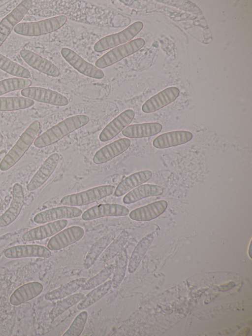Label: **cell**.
Segmentation results:
<instances>
[{
	"mask_svg": "<svg viewBox=\"0 0 252 336\" xmlns=\"http://www.w3.org/2000/svg\"><path fill=\"white\" fill-rule=\"evenodd\" d=\"M89 117L84 114L74 115L66 118L42 133L33 141L37 148H43L60 140L64 136L85 126Z\"/></svg>",
	"mask_w": 252,
	"mask_h": 336,
	"instance_id": "1",
	"label": "cell"
},
{
	"mask_svg": "<svg viewBox=\"0 0 252 336\" xmlns=\"http://www.w3.org/2000/svg\"><path fill=\"white\" fill-rule=\"evenodd\" d=\"M40 128V122L35 121L25 130L16 143L1 161L0 170L4 171L8 170L21 158L34 141Z\"/></svg>",
	"mask_w": 252,
	"mask_h": 336,
	"instance_id": "2",
	"label": "cell"
},
{
	"mask_svg": "<svg viewBox=\"0 0 252 336\" xmlns=\"http://www.w3.org/2000/svg\"><path fill=\"white\" fill-rule=\"evenodd\" d=\"M65 15H60L36 22L20 23L13 31L19 35L29 36H39L55 32L66 22Z\"/></svg>",
	"mask_w": 252,
	"mask_h": 336,
	"instance_id": "3",
	"label": "cell"
},
{
	"mask_svg": "<svg viewBox=\"0 0 252 336\" xmlns=\"http://www.w3.org/2000/svg\"><path fill=\"white\" fill-rule=\"evenodd\" d=\"M115 187L111 185H101L77 193L63 197L61 202L66 206H80L91 203L111 195Z\"/></svg>",
	"mask_w": 252,
	"mask_h": 336,
	"instance_id": "4",
	"label": "cell"
},
{
	"mask_svg": "<svg viewBox=\"0 0 252 336\" xmlns=\"http://www.w3.org/2000/svg\"><path fill=\"white\" fill-rule=\"evenodd\" d=\"M144 44V40L138 38L116 46L98 58L95 66L99 69L110 66L138 51Z\"/></svg>",
	"mask_w": 252,
	"mask_h": 336,
	"instance_id": "5",
	"label": "cell"
},
{
	"mask_svg": "<svg viewBox=\"0 0 252 336\" xmlns=\"http://www.w3.org/2000/svg\"><path fill=\"white\" fill-rule=\"evenodd\" d=\"M143 26L141 21L135 22L119 33L101 38L95 43L94 49L96 52H101L129 42L140 32Z\"/></svg>",
	"mask_w": 252,
	"mask_h": 336,
	"instance_id": "6",
	"label": "cell"
},
{
	"mask_svg": "<svg viewBox=\"0 0 252 336\" xmlns=\"http://www.w3.org/2000/svg\"><path fill=\"white\" fill-rule=\"evenodd\" d=\"M21 95L38 102L56 106H65L69 103L67 98L55 91L43 87L32 86L22 89Z\"/></svg>",
	"mask_w": 252,
	"mask_h": 336,
	"instance_id": "7",
	"label": "cell"
},
{
	"mask_svg": "<svg viewBox=\"0 0 252 336\" xmlns=\"http://www.w3.org/2000/svg\"><path fill=\"white\" fill-rule=\"evenodd\" d=\"M61 53L64 60L80 73L97 79L104 77V73L101 69L84 60L71 49L63 47Z\"/></svg>",
	"mask_w": 252,
	"mask_h": 336,
	"instance_id": "8",
	"label": "cell"
},
{
	"mask_svg": "<svg viewBox=\"0 0 252 336\" xmlns=\"http://www.w3.org/2000/svg\"><path fill=\"white\" fill-rule=\"evenodd\" d=\"M32 5L31 0H24L19 3L0 22V47L13 30L23 19Z\"/></svg>",
	"mask_w": 252,
	"mask_h": 336,
	"instance_id": "9",
	"label": "cell"
},
{
	"mask_svg": "<svg viewBox=\"0 0 252 336\" xmlns=\"http://www.w3.org/2000/svg\"><path fill=\"white\" fill-rule=\"evenodd\" d=\"M84 233V230L80 226L68 227L54 235L48 241L47 248L51 251L61 250L79 240Z\"/></svg>",
	"mask_w": 252,
	"mask_h": 336,
	"instance_id": "10",
	"label": "cell"
},
{
	"mask_svg": "<svg viewBox=\"0 0 252 336\" xmlns=\"http://www.w3.org/2000/svg\"><path fill=\"white\" fill-rule=\"evenodd\" d=\"M129 209L117 203H104L90 207L82 214V219L90 221L104 217H119L127 215Z\"/></svg>",
	"mask_w": 252,
	"mask_h": 336,
	"instance_id": "11",
	"label": "cell"
},
{
	"mask_svg": "<svg viewBox=\"0 0 252 336\" xmlns=\"http://www.w3.org/2000/svg\"><path fill=\"white\" fill-rule=\"evenodd\" d=\"M82 214V210L76 207L64 205L38 213L34 216L33 221L37 224H44L58 220L78 217Z\"/></svg>",
	"mask_w": 252,
	"mask_h": 336,
	"instance_id": "12",
	"label": "cell"
},
{
	"mask_svg": "<svg viewBox=\"0 0 252 336\" xmlns=\"http://www.w3.org/2000/svg\"><path fill=\"white\" fill-rule=\"evenodd\" d=\"M59 160L58 153L51 154L32 176L27 186V189L33 191L43 185L54 171Z\"/></svg>",
	"mask_w": 252,
	"mask_h": 336,
	"instance_id": "13",
	"label": "cell"
},
{
	"mask_svg": "<svg viewBox=\"0 0 252 336\" xmlns=\"http://www.w3.org/2000/svg\"><path fill=\"white\" fill-rule=\"evenodd\" d=\"M20 54L25 62L33 68L52 77L59 75L58 68L51 62L37 54L23 49L20 51Z\"/></svg>",
	"mask_w": 252,
	"mask_h": 336,
	"instance_id": "14",
	"label": "cell"
},
{
	"mask_svg": "<svg viewBox=\"0 0 252 336\" xmlns=\"http://www.w3.org/2000/svg\"><path fill=\"white\" fill-rule=\"evenodd\" d=\"M66 219L58 220L32 229L24 234L22 238L26 241L45 239L53 236L63 230L67 225Z\"/></svg>",
	"mask_w": 252,
	"mask_h": 336,
	"instance_id": "15",
	"label": "cell"
},
{
	"mask_svg": "<svg viewBox=\"0 0 252 336\" xmlns=\"http://www.w3.org/2000/svg\"><path fill=\"white\" fill-rule=\"evenodd\" d=\"M51 250L43 245L37 244L20 245L7 248L4 256L8 259H19L28 257L50 258Z\"/></svg>",
	"mask_w": 252,
	"mask_h": 336,
	"instance_id": "16",
	"label": "cell"
},
{
	"mask_svg": "<svg viewBox=\"0 0 252 336\" xmlns=\"http://www.w3.org/2000/svg\"><path fill=\"white\" fill-rule=\"evenodd\" d=\"M179 93L177 87H168L147 100L142 106V110L147 113L156 111L175 101Z\"/></svg>",
	"mask_w": 252,
	"mask_h": 336,
	"instance_id": "17",
	"label": "cell"
},
{
	"mask_svg": "<svg viewBox=\"0 0 252 336\" xmlns=\"http://www.w3.org/2000/svg\"><path fill=\"white\" fill-rule=\"evenodd\" d=\"M24 202L22 185L16 183L13 186L12 199L8 208L0 216V227H6L14 221L19 215Z\"/></svg>",
	"mask_w": 252,
	"mask_h": 336,
	"instance_id": "18",
	"label": "cell"
},
{
	"mask_svg": "<svg viewBox=\"0 0 252 336\" xmlns=\"http://www.w3.org/2000/svg\"><path fill=\"white\" fill-rule=\"evenodd\" d=\"M134 114L131 109L122 112L103 129L99 136V140L105 142L114 138L132 122Z\"/></svg>",
	"mask_w": 252,
	"mask_h": 336,
	"instance_id": "19",
	"label": "cell"
},
{
	"mask_svg": "<svg viewBox=\"0 0 252 336\" xmlns=\"http://www.w3.org/2000/svg\"><path fill=\"white\" fill-rule=\"evenodd\" d=\"M130 143L129 139L122 138L104 146L95 153L93 159V162L100 164L111 160L126 150Z\"/></svg>",
	"mask_w": 252,
	"mask_h": 336,
	"instance_id": "20",
	"label": "cell"
},
{
	"mask_svg": "<svg viewBox=\"0 0 252 336\" xmlns=\"http://www.w3.org/2000/svg\"><path fill=\"white\" fill-rule=\"evenodd\" d=\"M167 202L163 200L137 208L129 213V218L136 221H148L162 214L166 209Z\"/></svg>",
	"mask_w": 252,
	"mask_h": 336,
	"instance_id": "21",
	"label": "cell"
},
{
	"mask_svg": "<svg viewBox=\"0 0 252 336\" xmlns=\"http://www.w3.org/2000/svg\"><path fill=\"white\" fill-rule=\"evenodd\" d=\"M192 137V133L189 131L184 130L172 131L156 137L153 141V145L156 148H166L186 143L190 141Z\"/></svg>",
	"mask_w": 252,
	"mask_h": 336,
	"instance_id": "22",
	"label": "cell"
},
{
	"mask_svg": "<svg viewBox=\"0 0 252 336\" xmlns=\"http://www.w3.org/2000/svg\"><path fill=\"white\" fill-rule=\"evenodd\" d=\"M43 288L42 284L38 282L26 283L13 292L10 297L9 302L14 306L19 305L37 296Z\"/></svg>",
	"mask_w": 252,
	"mask_h": 336,
	"instance_id": "23",
	"label": "cell"
},
{
	"mask_svg": "<svg viewBox=\"0 0 252 336\" xmlns=\"http://www.w3.org/2000/svg\"><path fill=\"white\" fill-rule=\"evenodd\" d=\"M152 176L149 170H144L133 173L123 179L115 188L114 195L117 197L122 196L133 188L148 181Z\"/></svg>",
	"mask_w": 252,
	"mask_h": 336,
	"instance_id": "24",
	"label": "cell"
},
{
	"mask_svg": "<svg viewBox=\"0 0 252 336\" xmlns=\"http://www.w3.org/2000/svg\"><path fill=\"white\" fill-rule=\"evenodd\" d=\"M162 129V125L157 122L132 124L128 125L123 129L122 134L128 138H142L156 135L158 134Z\"/></svg>",
	"mask_w": 252,
	"mask_h": 336,
	"instance_id": "25",
	"label": "cell"
},
{
	"mask_svg": "<svg viewBox=\"0 0 252 336\" xmlns=\"http://www.w3.org/2000/svg\"><path fill=\"white\" fill-rule=\"evenodd\" d=\"M163 189L155 184L140 185L128 192L123 198V202L126 204L134 203L142 199L161 195Z\"/></svg>",
	"mask_w": 252,
	"mask_h": 336,
	"instance_id": "26",
	"label": "cell"
},
{
	"mask_svg": "<svg viewBox=\"0 0 252 336\" xmlns=\"http://www.w3.org/2000/svg\"><path fill=\"white\" fill-rule=\"evenodd\" d=\"M115 236L114 232L110 233L100 237L92 245L84 259L85 269H88L94 264Z\"/></svg>",
	"mask_w": 252,
	"mask_h": 336,
	"instance_id": "27",
	"label": "cell"
},
{
	"mask_svg": "<svg viewBox=\"0 0 252 336\" xmlns=\"http://www.w3.org/2000/svg\"><path fill=\"white\" fill-rule=\"evenodd\" d=\"M154 238V234H149L143 237L136 245L128 262V270L130 273H133L137 269Z\"/></svg>",
	"mask_w": 252,
	"mask_h": 336,
	"instance_id": "28",
	"label": "cell"
},
{
	"mask_svg": "<svg viewBox=\"0 0 252 336\" xmlns=\"http://www.w3.org/2000/svg\"><path fill=\"white\" fill-rule=\"evenodd\" d=\"M86 280L87 278L85 277L79 278L72 280L47 293L44 298L48 301H54L64 298L80 288Z\"/></svg>",
	"mask_w": 252,
	"mask_h": 336,
	"instance_id": "29",
	"label": "cell"
},
{
	"mask_svg": "<svg viewBox=\"0 0 252 336\" xmlns=\"http://www.w3.org/2000/svg\"><path fill=\"white\" fill-rule=\"evenodd\" d=\"M112 280H109L102 284L93 289L82 300L78 302L77 308L83 310L91 306L103 297L112 287Z\"/></svg>",
	"mask_w": 252,
	"mask_h": 336,
	"instance_id": "30",
	"label": "cell"
},
{
	"mask_svg": "<svg viewBox=\"0 0 252 336\" xmlns=\"http://www.w3.org/2000/svg\"><path fill=\"white\" fill-rule=\"evenodd\" d=\"M129 233L127 231H122L101 254L99 261L105 263L115 257L124 248L129 238Z\"/></svg>",
	"mask_w": 252,
	"mask_h": 336,
	"instance_id": "31",
	"label": "cell"
},
{
	"mask_svg": "<svg viewBox=\"0 0 252 336\" xmlns=\"http://www.w3.org/2000/svg\"><path fill=\"white\" fill-rule=\"evenodd\" d=\"M34 104V101L24 97H0V111L26 109Z\"/></svg>",
	"mask_w": 252,
	"mask_h": 336,
	"instance_id": "32",
	"label": "cell"
},
{
	"mask_svg": "<svg viewBox=\"0 0 252 336\" xmlns=\"http://www.w3.org/2000/svg\"><path fill=\"white\" fill-rule=\"evenodd\" d=\"M115 264L112 280V287L118 288L122 282L128 264V256L126 249L123 248L116 256Z\"/></svg>",
	"mask_w": 252,
	"mask_h": 336,
	"instance_id": "33",
	"label": "cell"
},
{
	"mask_svg": "<svg viewBox=\"0 0 252 336\" xmlns=\"http://www.w3.org/2000/svg\"><path fill=\"white\" fill-rule=\"evenodd\" d=\"M0 69L16 77L29 79L31 77V73L27 68L11 60L1 53H0Z\"/></svg>",
	"mask_w": 252,
	"mask_h": 336,
	"instance_id": "34",
	"label": "cell"
},
{
	"mask_svg": "<svg viewBox=\"0 0 252 336\" xmlns=\"http://www.w3.org/2000/svg\"><path fill=\"white\" fill-rule=\"evenodd\" d=\"M32 81L29 79L12 77L0 81V96L10 92L30 87Z\"/></svg>",
	"mask_w": 252,
	"mask_h": 336,
	"instance_id": "35",
	"label": "cell"
},
{
	"mask_svg": "<svg viewBox=\"0 0 252 336\" xmlns=\"http://www.w3.org/2000/svg\"><path fill=\"white\" fill-rule=\"evenodd\" d=\"M115 265H110L94 276L87 280L85 283L81 287L82 291H87L93 289L97 286L102 284L113 273Z\"/></svg>",
	"mask_w": 252,
	"mask_h": 336,
	"instance_id": "36",
	"label": "cell"
},
{
	"mask_svg": "<svg viewBox=\"0 0 252 336\" xmlns=\"http://www.w3.org/2000/svg\"><path fill=\"white\" fill-rule=\"evenodd\" d=\"M85 295L79 293L71 294L60 301L53 310L51 316L53 318H56L63 313L69 308L79 302L84 297Z\"/></svg>",
	"mask_w": 252,
	"mask_h": 336,
	"instance_id": "37",
	"label": "cell"
},
{
	"mask_svg": "<svg viewBox=\"0 0 252 336\" xmlns=\"http://www.w3.org/2000/svg\"><path fill=\"white\" fill-rule=\"evenodd\" d=\"M88 318V312L82 311L74 318L63 336H79L82 334Z\"/></svg>",
	"mask_w": 252,
	"mask_h": 336,
	"instance_id": "38",
	"label": "cell"
},
{
	"mask_svg": "<svg viewBox=\"0 0 252 336\" xmlns=\"http://www.w3.org/2000/svg\"><path fill=\"white\" fill-rule=\"evenodd\" d=\"M251 248L252 247H251V241L250 246H249V256H250L251 258H252L251 257V252H252Z\"/></svg>",
	"mask_w": 252,
	"mask_h": 336,
	"instance_id": "39",
	"label": "cell"
},
{
	"mask_svg": "<svg viewBox=\"0 0 252 336\" xmlns=\"http://www.w3.org/2000/svg\"><path fill=\"white\" fill-rule=\"evenodd\" d=\"M1 203L0 202V210L1 209Z\"/></svg>",
	"mask_w": 252,
	"mask_h": 336,
	"instance_id": "40",
	"label": "cell"
}]
</instances>
